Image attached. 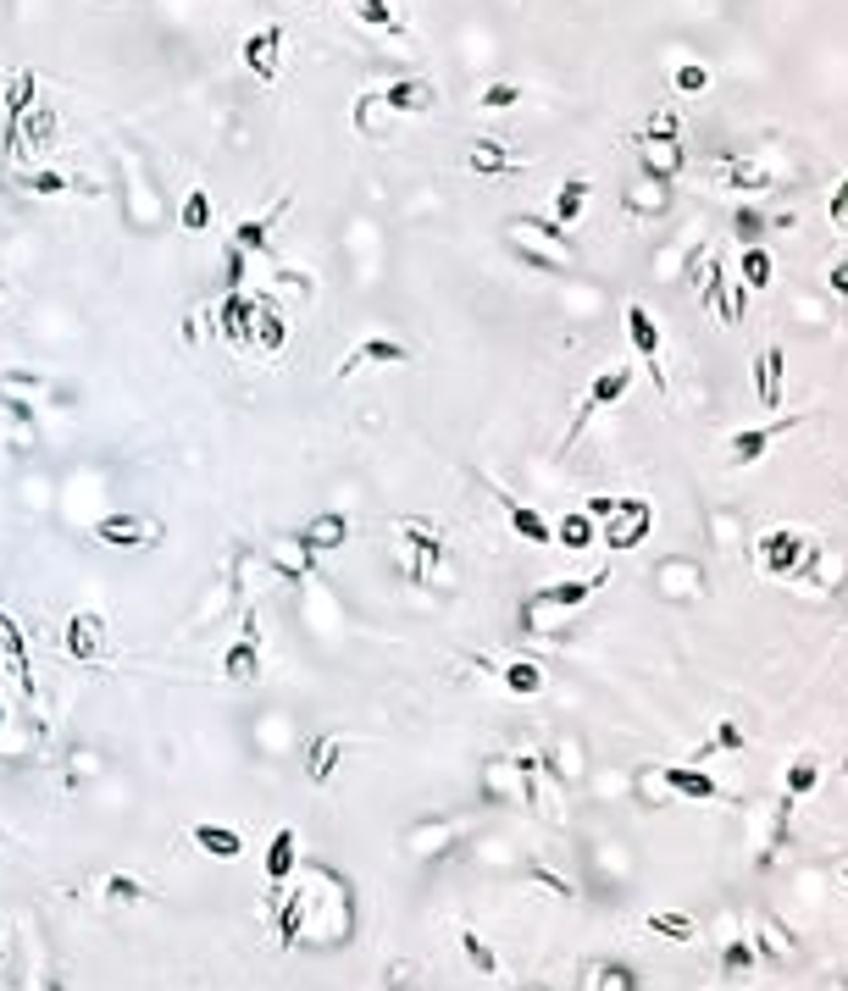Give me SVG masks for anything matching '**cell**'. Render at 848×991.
I'll use <instances>...</instances> for the list:
<instances>
[{
	"mask_svg": "<svg viewBox=\"0 0 848 991\" xmlns=\"http://www.w3.org/2000/svg\"><path fill=\"white\" fill-rule=\"evenodd\" d=\"M627 388H632V366H605L600 377H593L588 394H582V405H577V416H571V427H566V438H560V455H571V443L588 432V421L600 416V410H611V405H622Z\"/></svg>",
	"mask_w": 848,
	"mask_h": 991,
	"instance_id": "6da1fadb",
	"label": "cell"
},
{
	"mask_svg": "<svg viewBox=\"0 0 848 991\" xmlns=\"http://www.w3.org/2000/svg\"><path fill=\"white\" fill-rule=\"evenodd\" d=\"M754 560L766 576H799L810 560V537L799 526H766L754 537Z\"/></svg>",
	"mask_w": 848,
	"mask_h": 991,
	"instance_id": "7a4b0ae2",
	"label": "cell"
},
{
	"mask_svg": "<svg viewBox=\"0 0 848 991\" xmlns=\"http://www.w3.org/2000/svg\"><path fill=\"white\" fill-rule=\"evenodd\" d=\"M399 537H405V576L416 582V587H428L433 576H439V566H444V537L428 526V521H405L399 526Z\"/></svg>",
	"mask_w": 848,
	"mask_h": 991,
	"instance_id": "3957f363",
	"label": "cell"
},
{
	"mask_svg": "<svg viewBox=\"0 0 848 991\" xmlns=\"http://www.w3.org/2000/svg\"><path fill=\"white\" fill-rule=\"evenodd\" d=\"M627 338H632V349H638V360H643L649 383H654L660 394H671V383H665V354H660V322H654V311H649L643 300L627 305Z\"/></svg>",
	"mask_w": 848,
	"mask_h": 991,
	"instance_id": "277c9868",
	"label": "cell"
},
{
	"mask_svg": "<svg viewBox=\"0 0 848 991\" xmlns=\"http://www.w3.org/2000/svg\"><path fill=\"white\" fill-rule=\"evenodd\" d=\"M804 416H782V421H759V427H743V432H732V443H727V466L732 471H748V466H759L766 460V448L782 438V432H793Z\"/></svg>",
	"mask_w": 848,
	"mask_h": 991,
	"instance_id": "5b68a950",
	"label": "cell"
},
{
	"mask_svg": "<svg viewBox=\"0 0 848 991\" xmlns=\"http://www.w3.org/2000/svg\"><path fill=\"white\" fill-rule=\"evenodd\" d=\"M649 526H654V504H649V499H622L616 515H611L605 532H600V544H611V549H638L643 537H649Z\"/></svg>",
	"mask_w": 848,
	"mask_h": 991,
	"instance_id": "8992f818",
	"label": "cell"
},
{
	"mask_svg": "<svg viewBox=\"0 0 848 991\" xmlns=\"http://www.w3.org/2000/svg\"><path fill=\"white\" fill-rule=\"evenodd\" d=\"M95 544H106V549H155L161 526L144 521V515H101L95 521Z\"/></svg>",
	"mask_w": 848,
	"mask_h": 991,
	"instance_id": "52a82bcc",
	"label": "cell"
},
{
	"mask_svg": "<svg viewBox=\"0 0 848 991\" xmlns=\"http://www.w3.org/2000/svg\"><path fill=\"white\" fill-rule=\"evenodd\" d=\"M372 366H410V349L399 343V338H367V343H356L345 360H338V383L345 377H356V372H372Z\"/></svg>",
	"mask_w": 848,
	"mask_h": 991,
	"instance_id": "ba28073f",
	"label": "cell"
},
{
	"mask_svg": "<svg viewBox=\"0 0 848 991\" xmlns=\"http://www.w3.org/2000/svg\"><path fill=\"white\" fill-rule=\"evenodd\" d=\"M267 566H272L283 582H305V576L316 571V549L305 544L300 532H283V537H272V544H267Z\"/></svg>",
	"mask_w": 848,
	"mask_h": 991,
	"instance_id": "9c48e42d",
	"label": "cell"
},
{
	"mask_svg": "<svg viewBox=\"0 0 848 991\" xmlns=\"http://www.w3.org/2000/svg\"><path fill=\"white\" fill-rule=\"evenodd\" d=\"M593 587H605V571H593V576H560V582H549V587L533 593L527 615L533 609H582L593 598Z\"/></svg>",
	"mask_w": 848,
	"mask_h": 991,
	"instance_id": "30bf717a",
	"label": "cell"
},
{
	"mask_svg": "<svg viewBox=\"0 0 848 991\" xmlns=\"http://www.w3.org/2000/svg\"><path fill=\"white\" fill-rule=\"evenodd\" d=\"M782 383H788V354L782 343H766L754 360V399L759 410H782Z\"/></svg>",
	"mask_w": 848,
	"mask_h": 991,
	"instance_id": "8fae6325",
	"label": "cell"
},
{
	"mask_svg": "<svg viewBox=\"0 0 848 991\" xmlns=\"http://www.w3.org/2000/svg\"><path fill=\"white\" fill-rule=\"evenodd\" d=\"M433 101H439V89H433L428 78H394V83L383 89V106H388L394 117H428Z\"/></svg>",
	"mask_w": 848,
	"mask_h": 991,
	"instance_id": "7c38bea8",
	"label": "cell"
},
{
	"mask_svg": "<svg viewBox=\"0 0 848 991\" xmlns=\"http://www.w3.org/2000/svg\"><path fill=\"white\" fill-rule=\"evenodd\" d=\"M283 34L278 28H262V34H249L244 39V67H249V78H262V83H278V72H283Z\"/></svg>",
	"mask_w": 848,
	"mask_h": 991,
	"instance_id": "4fadbf2b",
	"label": "cell"
},
{
	"mask_svg": "<svg viewBox=\"0 0 848 991\" xmlns=\"http://www.w3.org/2000/svg\"><path fill=\"white\" fill-rule=\"evenodd\" d=\"M67 654L78 660V665H90V660H101V649H106V620L101 615H90V609H78L72 620H67Z\"/></svg>",
	"mask_w": 848,
	"mask_h": 991,
	"instance_id": "5bb4252c",
	"label": "cell"
},
{
	"mask_svg": "<svg viewBox=\"0 0 848 991\" xmlns=\"http://www.w3.org/2000/svg\"><path fill=\"white\" fill-rule=\"evenodd\" d=\"M0 654H7V665H12L23 698H39V681H34V665H28V643H23V626H18L7 609H0Z\"/></svg>",
	"mask_w": 848,
	"mask_h": 991,
	"instance_id": "9a60e30c",
	"label": "cell"
},
{
	"mask_svg": "<svg viewBox=\"0 0 848 991\" xmlns=\"http://www.w3.org/2000/svg\"><path fill=\"white\" fill-rule=\"evenodd\" d=\"M222 676L228 681H239V687H249L262 676V638H256V626H244V638L239 643H228V654H222Z\"/></svg>",
	"mask_w": 848,
	"mask_h": 991,
	"instance_id": "2e32d148",
	"label": "cell"
},
{
	"mask_svg": "<svg viewBox=\"0 0 848 991\" xmlns=\"http://www.w3.org/2000/svg\"><path fill=\"white\" fill-rule=\"evenodd\" d=\"M493 499L504 504V515H511V532L522 537V544H555V521H544L533 504H522V499H511L504 488H493Z\"/></svg>",
	"mask_w": 848,
	"mask_h": 991,
	"instance_id": "e0dca14e",
	"label": "cell"
},
{
	"mask_svg": "<svg viewBox=\"0 0 848 991\" xmlns=\"http://www.w3.org/2000/svg\"><path fill=\"white\" fill-rule=\"evenodd\" d=\"M660 776H665V786L676 797H694V803H716L721 797V781L710 770H699V765H665Z\"/></svg>",
	"mask_w": 848,
	"mask_h": 991,
	"instance_id": "ac0fdd59",
	"label": "cell"
},
{
	"mask_svg": "<svg viewBox=\"0 0 848 991\" xmlns=\"http://www.w3.org/2000/svg\"><path fill=\"white\" fill-rule=\"evenodd\" d=\"M294 864H300V837H294L289 826H278L272 842H267V891H272V897L283 891V881H289Z\"/></svg>",
	"mask_w": 848,
	"mask_h": 991,
	"instance_id": "d6986e66",
	"label": "cell"
},
{
	"mask_svg": "<svg viewBox=\"0 0 848 991\" xmlns=\"http://www.w3.org/2000/svg\"><path fill=\"white\" fill-rule=\"evenodd\" d=\"M638 155H643V177H649V184H671V177L683 172V144H676V139H643Z\"/></svg>",
	"mask_w": 848,
	"mask_h": 991,
	"instance_id": "ffe728a7",
	"label": "cell"
},
{
	"mask_svg": "<svg viewBox=\"0 0 848 991\" xmlns=\"http://www.w3.org/2000/svg\"><path fill=\"white\" fill-rule=\"evenodd\" d=\"M300 537H305V544H311L316 555H333V549H345V544H350V515H338V510L311 515V526H305Z\"/></svg>",
	"mask_w": 848,
	"mask_h": 991,
	"instance_id": "44dd1931",
	"label": "cell"
},
{
	"mask_svg": "<svg viewBox=\"0 0 848 991\" xmlns=\"http://www.w3.org/2000/svg\"><path fill=\"white\" fill-rule=\"evenodd\" d=\"M249 322H256V300L249 294H222L217 305V327L228 343H249Z\"/></svg>",
	"mask_w": 848,
	"mask_h": 991,
	"instance_id": "7402d4cb",
	"label": "cell"
},
{
	"mask_svg": "<svg viewBox=\"0 0 848 991\" xmlns=\"http://www.w3.org/2000/svg\"><path fill=\"white\" fill-rule=\"evenodd\" d=\"M249 343H256V349H267V354H278V349L289 343V322H283V311H278L272 300H256V322H249Z\"/></svg>",
	"mask_w": 848,
	"mask_h": 991,
	"instance_id": "603a6c76",
	"label": "cell"
},
{
	"mask_svg": "<svg viewBox=\"0 0 848 991\" xmlns=\"http://www.w3.org/2000/svg\"><path fill=\"white\" fill-rule=\"evenodd\" d=\"M278 909V947H294L300 931H305V909H311V891H278L272 897Z\"/></svg>",
	"mask_w": 848,
	"mask_h": 991,
	"instance_id": "cb8c5ba5",
	"label": "cell"
},
{
	"mask_svg": "<svg viewBox=\"0 0 848 991\" xmlns=\"http://www.w3.org/2000/svg\"><path fill=\"white\" fill-rule=\"evenodd\" d=\"M737 283H743L748 294H766V289L777 283V260H771L766 244H748V249H743V260H737Z\"/></svg>",
	"mask_w": 848,
	"mask_h": 991,
	"instance_id": "d4e9b609",
	"label": "cell"
},
{
	"mask_svg": "<svg viewBox=\"0 0 848 991\" xmlns=\"http://www.w3.org/2000/svg\"><path fill=\"white\" fill-rule=\"evenodd\" d=\"M511 233H533V238H538V244H549L555 255L577 260V238H571L560 222H544V217H511Z\"/></svg>",
	"mask_w": 848,
	"mask_h": 991,
	"instance_id": "484cf974",
	"label": "cell"
},
{
	"mask_svg": "<svg viewBox=\"0 0 848 991\" xmlns=\"http://www.w3.org/2000/svg\"><path fill=\"white\" fill-rule=\"evenodd\" d=\"M338 759H345V737H338V732H327V737H316V743L305 748V776L322 786V781H333Z\"/></svg>",
	"mask_w": 848,
	"mask_h": 991,
	"instance_id": "4316f807",
	"label": "cell"
},
{
	"mask_svg": "<svg viewBox=\"0 0 848 991\" xmlns=\"http://www.w3.org/2000/svg\"><path fill=\"white\" fill-rule=\"evenodd\" d=\"M600 544V526H593V515H582V510H571V515H560L555 521V549H593Z\"/></svg>",
	"mask_w": 848,
	"mask_h": 991,
	"instance_id": "83f0119b",
	"label": "cell"
},
{
	"mask_svg": "<svg viewBox=\"0 0 848 991\" xmlns=\"http://www.w3.org/2000/svg\"><path fill=\"white\" fill-rule=\"evenodd\" d=\"M195 848L228 864V859H239V853H244V837H239L233 826H211V820H200V826H195Z\"/></svg>",
	"mask_w": 848,
	"mask_h": 991,
	"instance_id": "f1b7e54d",
	"label": "cell"
},
{
	"mask_svg": "<svg viewBox=\"0 0 848 991\" xmlns=\"http://www.w3.org/2000/svg\"><path fill=\"white\" fill-rule=\"evenodd\" d=\"M350 12H356L367 28H377V34H405V18H399L394 0H350Z\"/></svg>",
	"mask_w": 848,
	"mask_h": 991,
	"instance_id": "f546056e",
	"label": "cell"
},
{
	"mask_svg": "<svg viewBox=\"0 0 848 991\" xmlns=\"http://www.w3.org/2000/svg\"><path fill=\"white\" fill-rule=\"evenodd\" d=\"M39 101V83H34V72H18L12 78V89H7V112H12V133H7V150H18V123H23V112Z\"/></svg>",
	"mask_w": 848,
	"mask_h": 991,
	"instance_id": "4dcf8cb0",
	"label": "cell"
},
{
	"mask_svg": "<svg viewBox=\"0 0 848 991\" xmlns=\"http://www.w3.org/2000/svg\"><path fill=\"white\" fill-rule=\"evenodd\" d=\"M821 786V759L815 754H793L788 759V776H782V792L788 797H810Z\"/></svg>",
	"mask_w": 848,
	"mask_h": 991,
	"instance_id": "1f68e13d",
	"label": "cell"
},
{
	"mask_svg": "<svg viewBox=\"0 0 848 991\" xmlns=\"http://www.w3.org/2000/svg\"><path fill=\"white\" fill-rule=\"evenodd\" d=\"M504 692L538 698V692H544V665H538V660H511V665H504Z\"/></svg>",
	"mask_w": 848,
	"mask_h": 991,
	"instance_id": "d6a6232c",
	"label": "cell"
},
{
	"mask_svg": "<svg viewBox=\"0 0 848 991\" xmlns=\"http://www.w3.org/2000/svg\"><path fill=\"white\" fill-rule=\"evenodd\" d=\"M582 211H588V177H566V184L555 189V222L571 228Z\"/></svg>",
	"mask_w": 848,
	"mask_h": 991,
	"instance_id": "836d02e7",
	"label": "cell"
},
{
	"mask_svg": "<svg viewBox=\"0 0 848 991\" xmlns=\"http://www.w3.org/2000/svg\"><path fill=\"white\" fill-rule=\"evenodd\" d=\"M643 925H649L654 936L676 942V947H683V942H694V914H683V909H654Z\"/></svg>",
	"mask_w": 848,
	"mask_h": 991,
	"instance_id": "e575fe53",
	"label": "cell"
},
{
	"mask_svg": "<svg viewBox=\"0 0 848 991\" xmlns=\"http://www.w3.org/2000/svg\"><path fill=\"white\" fill-rule=\"evenodd\" d=\"M50 133H56V117H50V106L34 101V106L23 112V123H18V150H23V144H50Z\"/></svg>",
	"mask_w": 848,
	"mask_h": 991,
	"instance_id": "d590c367",
	"label": "cell"
},
{
	"mask_svg": "<svg viewBox=\"0 0 848 991\" xmlns=\"http://www.w3.org/2000/svg\"><path fill=\"white\" fill-rule=\"evenodd\" d=\"M754 936H732L727 947H721V980H743L748 969H754Z\"/></svg>",
	"mask_w": 848,
	"mask_h": 991,
	"instance_id": "8d00e7d4",
	"label": "cell"
},
{
	"mask_svg": "<svg viewBox=\"0 0 848 991\" xmlns=\"http://www.w3.org/2000/svg\"><path fill=\"white\" fill-rule=\"evenodd\" d=\"M233 244H239L244 255H262V249H272V217H244V222L233 228Z\"/></svg>",
	"mask_w": 848,
	"mask_h": 991,
	"instance_id": "74e56055",
	"label": "cell"
},
{
	"mask_svg": "<svg viewBox=\"0 0 848 991\" xmlns=\"http://www.w3.org/2000/svg\"><path fill=\"white\" fill-rule=\"evenodd\" d=\"M461 953H466V964H472L477 975H499V953L483 942V931L466 925V931H461Z\"/></svg>",
	"mask_w": 848,
	"mask_h": 991,
	"instance_id": "f35d334b",
	"label": "cell"
},
{
	"mask_svg": "<svg viewBox=\"0 0 848 991\" xmlns=\"http://www.w3.org/2000/svg\"><path fill=\"white\" fill-rule=\"evenodd\" d=\"M466 161H472V172H516V161L504 155V144H499V139H477Z\"/></svg>",
	"mask_w": 848,
	"mask_h": 991,
	"instance_id": "ab89813d",
	"label": "cell"
},
{
	"mask_svg": "<svg viewBox=\"0 0 848 991\" xmlns=\"http://www.w3.org/2000/svg\"><path fill=\"white\" fill-rule=\"evenodd\" d=\"M593 991H638V969L622 958H605L600 975H593Z\"/></svg>",
	"mask_w": 848,
	"mask_h": 991,
	"instance_id": "60d3db41",
	"label": "cell"
},
{
	"mask_svg": "<svg viewBox=\"0 0 848 991\" xmlns=\"http://www.w3.org/2000/svg\"><path fill=\"white\" fill-rule=\"evenodd\" d=\"M766 228H771V222H766V211H754V206H737V211H732V238H737L743 249L766 238Z\"/></svg>",
	"mask_w": 848,
	"mask_h": 991,
	"instance_id": "b9f144b4",
	"label": "cell"
},
{
	"mask_svg": "<svg viewBox=\"0 0 848 991\" xmlns=\"http://www.w3.org/2000/svg\"><path fill=\"white\" fill-rule=\"evenodd\" d=\"M383 112H388V106H383V95H361V101H356V128H361L367 139H377V144L388 139V128H383Z\"/></svg>",
	"mask_w": 848,
	"mask_h": 991,
	"instance_id": "7bdbcfd3",
	"label": "cell"
},
{
	"mask_svg": "<svg viewBox=\"0 0 848 991\" xmlns=\"http://www.w3.org/2000/svg\"><path fill=\"white\" fill-rule=\"evenodd\" d=\"M511 249H516L527 266H538V272H560V266H566V255H555V249H544L538 238H522V233H511Z\"/></svg>",
	"mask_w": 848,
	"mask_h": 991,
	"instance_id": "ee69618b",
	"label": "cell"
},
{
	"mask_svg": "<svg viewBox=\"0 0 848 991\" xmlns=\"http://www.w3.org/2000/svg\"><path fill=\"white\" fill-rule=\"evenodd\" d=\"M671 83H676V95H705V89H710V67L705 61H676Z\"/></svg>",
	"mask_w": 848,
	"mask_h": 991,
	"instance_id": "f6af8a7d",
	"label": "cell"
},
{
	"mask_svg": "<svg viewBox=\"0 0 848 991\" xmlns=\"http://www.w3.org/2000/svg\"><path fill=\"white\" fill-rule=\"evenodd\" d=\"M178 222H184V233H206V228H211V195H206V189H189Z\"/></svg>",
	"mask_w": 848,
	"mask_h": 991,
	"instance_id": "bcb514c9",
	"label": "cell"
},
{
	"mask_svg": "<svg viewBox=\"0 0 848 991\" xmlns=\"http://www.w3.org/2000/svg\"><path fill=\"white\" fill-rule=\"evenodd\" d=\"M743 311H748V289L732 278V283L721 289V300H716V316H721V327H737V322H743Z\"/></svg>",
	"mask_w": 848,
	"mask_h": 991,
	"instance_id": "7dc6e473",
	"label": "cell"
},
{
	"mask_svg": "<svg viewBox=\"0 0 848 991\" xmlns=\"http://www.w3.org/2000/svg\"><path fill=\"white\" fill-rule=\"evenodd\" d=\"M627 206H632L638 217H660V211L671 206V184H643L638 195H627Z\"/></svg>",
	"mask_w": 848,
	"mask_h": 991,
	"instance_id": "c3c4849f",
	"label": "cell"
},
{
	"mask_svg": "<svg viewBox=\"0 0 848 991\" xmlns=\"http://www.w3.org/2000/svg\"><path fill=\"white\" fill-rule=\"evenodd\" d=\"M106 903H117V909H128V903H139L144 897V881H133V875H106Z\"/></svg>",
	"mask_w": 848,
	"mask_h": 991,
	"instance_id": "681fc988",
	"label": "cell"
},
{
	"mask_svg": "<svg viewBox=\"0 0 848 991\" xmlns=\"http://www.w3.org/2000/svg\"><path fill=\"white\" fill-rule=\"evenodd\" d=\"M516 101H522V83H488L483 95H477V106H483V112H511Z\"/></svg>",
	"mask_w": 848,
	"mask_h": 991,
	"instance_id": "f907efd6",
	"label": "cell"
},
{
	"mask_svg": "<svg viewBox=\"0 0 848 991\" xmlns=\"http://www.w3.org/2000/svg\"><path fill=\"white\" fill-rule=\"evenodd\" d=\"M732 189H743V195H766V189H771V177L759 172V166H748V161H743V166H732Z\"/></svg>",
	"mask_w": 848,
	"mask_h": 991,
	"instance_id": "816d5d0a",
	"label": "cell"
},
{
	"mask_svg": "<svg viewBox=\"0 0 848 991\" xmlns=\"http://www.w3.org/2000/svg\"><path fill=\"white\" fill-rule=\"evenodd\" d=\"M826 222L848 238V177H843V184L832 189V200H826Z\"/></svg>",
	"mask_w": 848,
	"mask_h": 991,
	"instance_id": "f5cc1de1",
	"label": "cell"
},
{
	"mask_svg": "<svg viewBox=\"0 0 848 991\" xmlns=\"http://www.w3.org/2000/svg\"><path fill=\"white\" fill-rule=\"evenodd\" d=\"M222 289H228V294H244V249H239V244H233L228 260H222Z\"/></svg>",
	"mask_w": 848,
	"mask_h": 991,
	"instance_id": "db71d44e",
	"label": "cell"
},
{
	"mask_svg": "<svg viewBox=\"0 0 848 991\" xmlns=\"http://www.w3.org/2000/svg\"><path fill=\"white\" fill-rule=\"evenodd\" d=\"M826 289L843 300V316H848V255H837V260L826 266Z\"/></svg>",
	"mask_w": 848,
	"mask_h": 991,
	"instance_id": "11a10c76",
	"label": "cell"
},
{
	"mask_svg": "<svg viewBox=\"0 0 848 991\" xmlns=\"http://www.w3.org/2000/svg\"><path fill=\"white\" fill-rule=\"evenodd\" d=\"M23 189H34V195H67V177L61 172H28Z\"/></svg>",
	"mask_w": 848,
	"mask_h": 991,
	"instance_id": "9f6ffc18",
	"label": "cell"
},
{
	"mask_svg": "<svg viewBox=\"0 0 848 991\" xmlns=\"http://www.w3.org/2000/svg\"><path fill=\"white\" fill-rule=\"evenodd\" d=\"M23 388H39V377H7V394H23ZM7 410H12V416H18V421H28V416H34V410H28V405H23V399H12V405H7Z\"/></svg>",
	"mask_w": 848,
	"mask_h": 991,
	"instance_id": "6f0895ef",
	"label": "cell"
},
{
	"mask_svg": "<svg viewBox=\"0 0 848 991\" xmlns=\"http://www.w3.org/2000/svg\"><path fill=\"white\" fill-rule=\"evenodd\" d=\"M616 504H622V499H605V493H593V499L582 504V515H593V521H611V515H616Z\"/></svg>",
	"mask_w": 848,
	"mask_h": 991,
	"instance_id": "680465c9",
	"label": "cell"
},
{
	"mask_svg": "<svg viewBox=\"0 0 848 991\" xmlns=\"http://www.w3.org/2000/svg\"><path fill=\"white\" fill-rule=\"evenodd\" d=\"M716 748H743V732L732 726V720H721V732H716V743H710V754Z\"/></svg>",
	"mask_w": 848,
	"mask_h": 991,
	"instance_id": "91938a15",
	"label": "cell"
},
{
	"mask_svg": "<svg viewBox=\"0 0 848 991\" xmlns=\"http://www.w3.org/2000/svg\"><path fill=\"white\" fill-rule=\"evenodd\" d=\"M410 975H416V964H388V975H383V980H388V986L399 991V986H405Z\"/></svg>",
	"mask_w": 848,
	"mask_h": 991,
	"instance_id": "94428289",
	"label": "cell"
},
{
	"mask_svg": "<svg viewBox=\"0 0 848 991\" xmlns=\"http://www.w3.org/2000/svg\"><path fill=\"white\" fill-rule=\"evenodd\" d=\"M826 991H848V975H837V980H826Z\"/></svg>",
	"mask_w": 848,
	"mask_h": 991,
	"instance_id": "6125c7cd",
	"label": "cell"
},
{
	"mask_svg": "<svg viewBox=\"0 0 848 991\" xmlns=\"http://www.w3.org/2000/svg\"><path fill=\"white\" fill-rule=\"evenodd\" d=\"M516 991H549V986H538V980H527V986H516Z\"/></svg>",
	"mask_w": 848,
	"mask_h": 991,
	"instance_id": "be15d7a7",
	"label": "cell"
},
{
	"mask_svg": "<svg viewBox=\"0 0 848 991\" xmlns=\"http://www.w3.org/2000/svg\"><path fill=\"white\" fill-rule=\"evenodd\" d=\"M0 726H7V709H0Z\"/></svg>",
	"mask_w": 848,
	"mask_h": 991,
	"instance_id": "e7e4bbea",
	"label": "cell"
},
{
	"mask_svg": "<svg viewBox=\"0 0 848 991\" xmlns=\"http://www.w3.org/2000/svg\"><path fill=\"white\" fill-rule=\"evenodd\" d=\"M0 953H7V947H0Z\"/></svg>",
	"mask_w": 848,
	"mask_h": 991,
	"instance_id": "03108f58",
	"label": "cell"
}]
</instances>
